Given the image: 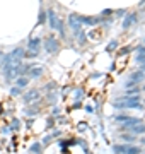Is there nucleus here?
Wrapping results in <instances>:
<instances>
[{
    "label": "nucleus",
    "instance_id": "4",
    "mask_svg": "<svg viewBox=\"0 0 145 154\" xmlns=\"http://www.w3.org/2000/svg\"><path fill=\"white\" fill-rule=\"evenodd\" d=\"M45 50L48 51V53H56V51H58V41H56L53 36L46 38V41H45Z\"/></svg>",
    "mask_w": 145,
    "mask_h": 154
},
{
    "label": "nucleus",
    "instance_id": "2",
    "mask_svg": "<svg viewBox=\"0 0 145 154\" xmlns=\"http://www.w3.org/2000/svg\"><path fill=\"white\" fill-rule=\"evenodd\" d=\"M48 19H50V26L51 28L56 29V31H60V33L63 34V22L58 21V17H56V14L53 12V9L48 11Z\"/></svg>",
    "mask_w": 145,
    "mask_h": 154
},
{
    "label": "nucleus",
    "instance_id": "14",
    "mask_svg": "<svg viewBox=\"0 0 145 154\" xmlns=\"http://www.w3.org/2000/svg\"><path fill=\"white\" fill-rule=\"evenodd\" d=\"M29 82V79H26V77H21V79H17V88H26Z\"/></svg>",
    "mask_w": 145,
    "mask_h": 154
},
{
    "label": "nucleus",
    "instance_id": "10",
    "mask_svg": "<svg viewBox=\"0 0 145 154\" xmlns=\"http://www.w3.org/2000/svg\"><path fill=\"white\" fill-rule=\"evenodd\" d=\"M144 79V72H137V74H132V79H130V84L133 82H140Z\"/></svg>",
    "mask_w": 145,
    "mask_h": 154
},
{
    "label": "nucleus",
    "instance_id": "3",
    "mask_svg": "<svg viewBox=\"0 0 145 154\" xmlns=\"http://www.w3.org/2000/svg\"><path fill=\"white\" fill-rule=\"evenodd\" d=\"M114 152L116 154H140V147L135 146H114Z\"/></svg>",
    "mask_w": 145,
    "mask_h": 154
},
{
    "label": "nucleus",
    "instance_id": "1",
    "mask_svg": "<svg viewBox=\"0 0 145 154\" xmlns=\"http://www.w3.org/2000/svg\"><path fill=\"white\" fill-rule=\"evenodd\" d=\"M114 106H118V108H140L142 105H140L138 96H126V98L116 99Z\"/></svg>",
    "mask_w": 145,
    "mask_h": 154
},
{
    "label": "nucleus",
    "instance_id": "8",
    "mask_svg": "<svg viewBox=\"0 0 145 154\" xmlns=\"http://www.w3.org/2000/svg\"><path fill=\"white\" fill-rule=\"evenodd\" d=\"M39 98V91L38 89H34V91H29V93L24 94V101L26 103H31V101H34V99Z\"/></svg>",
    "mask_w": 145,
    "mask_h": 154
},
{
    "label": "nucleus",
    "instance_id": "6",
    "mask_svg": "<svg viewBox=\"0 0 145 154\" xmlns=\"http://www.w3.org/2000/svg\"><path fill=\"white\" fill-rule=\"evenodd\" d=\"M77 17V21L80 22H85V24H90V26H96V24H97V22L101 21L99 17H87V16H75Z\"/></svg>",
    "mask_w": 145,
    "mask_h": 154
},
{
    "label": "nucleus",
    "instance_id": "15",
    "mask_svg": "<svg viewBox=\"0 0 145 154\" xmlns=\"http://www.w3.org/2000/svg\"><path fill=\"white\" fill-rule=\"evenodd\" d=\"M116 41H111V43H109V46H108V51H113V50H114V48H116Z\"/></svg>",
    "mask_w": 145,
    "mask_h": 154
},
{
    "label": "nucleus",
    "instance_id": "18",
    "mask_svg": "<svg viewBox=\"0 0 145 154\" xmlns=\"http://www.w3.org/2000/svg\"><path fill=\"white\" fill-rule=\"evenodd\" d=\"M45 12H41V16H39V24H45Z\"/></svg>",
    "mask_w": 145,
    "mask_h": 154
},
{
    "label": "nucleus",
    "instance_id": "17",
    "mask_svg": "<svg viewBox=\"0 0 145 154\" xmlns=\"http://www.w3.org/2000/svg\"><path fill=\"white\" fill-rule=\"evenodd\" d=\"M14 96H17V94H21V88H12V91H10Z\"/></svg>",
    "mask_w": 145,
    "mask_h": 154
},
{
    "label": "nucleus",
    "instance_id": "16",
    "mask_svg": "<svg viewBox=\"0 0 145 154\" xmlns=\"http://www.w3.org/2000/svg\"><path fill=\"white\" fill-rule=\"evenodd\" d=\"M138 93V89L135 88V89H128V91H126V94H128V96H133V94H137Z\"/></svg>",
    "mask_w": 145,
    "mask_h": 154
},
{
    "label": "nucleus",
    "instance_id": "9",
    "mask_svg": "<svg viewBox=\"0 0 145 154\" xmlns=\"http://www.w3.org/2000/svg\"><path fill=\"white\" fill-rule=\"evenodd\" d=\"M133 22H137V16H135V14H128V16H126V19H125V22H123V28H125V29L130 28Z\"/></svg>",
    "mask_w": 145,
    "mask_h": 154
},
{
    "label": "nucleus",
    "instance_id": "7",
    "mask_svg": "<svg viewBox=\"0 0 145 154\" xmlns=\"http://www.w3.org/2000/svg\"><path fill=\"white\" fill-rule=\"evenodd\" d=\"M126 132H132L135 135V134H145V125L144 123H135V125L128 127L126 128Z\"/></svg>",
    "mask_w": 145,
    "mask_h": 154
},
{
    "label": "nucleus",
    "instance_id": "13",
    "mask_svg": "<svg viewBox=\"0 0 145 154\" xmlns=\"http://www.w3.org/2000/svg\"><path fill=\"white\" fill-rule=\"evenodd\" d=\"M75 34H77L78 43L84 45V43H85V33H84V31H82V29H77V31H75Z\"/></svg>",
    "mask_w": 145,
    "mask_h": 154
},
{
    "label": "nucleus",
    "instance_id": "11",
    "mask_svg": "<svg viewBox=\"0 0 145 154\" xmlns=\"http://www.w3.org/2000/svg\"><path fill=\"white\" fill-rule=\"evenodd\" d=\"M41 74H43V69H41V67H34V69H31V70H29V75L34 77V79H36V77H39Z\"/></svg>",
    "mask_w": 145,
    "mask_h": 154
},
{
    "label": "nucleus",
    "instance_id": "12",
    "mask_svg": "<svg viewBox=\"0 0 145 154\" xmlns=\"http://www.w3.org/2000/svg\"><path fill=\"white\" fill-rule=\"evenodd\" d=\"M10 57H12V58H16V60H17V58H22V57H24V50L22 48L14 50V51L10 53Z\"/></svg>",
    "mask_w": 145,
    "mask_h": 154
},
{
    "label": "nucleus",
    "instance_id": "5",
    "mask_svg": "<svg viewBox=\"0 0 145 154\" xmlns=\"http://www.w3.org/2000/svg\"><path fill=\"white\" fill-rule=\"evenodd\" d=\"M39 45H41V39H39V38H34V39H31V41H29V46H28V48L31 50V53H28L29 57L36 55V51L39 50Z\"/></svg>",
    "mask_w": 145,
    "mask_h": 154
}]
</instances>
